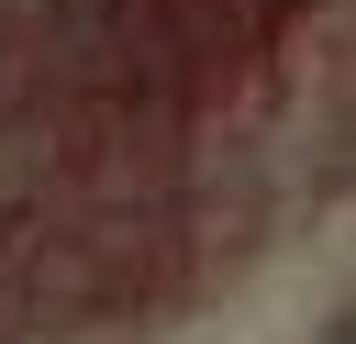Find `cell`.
Wrapping results in <instances>:
<instances>
[{
  "instance_id": "6da1fadb",
  "label": "cell",
  "mask_w": 356,
  "mask_h": 344,
  "mask_svg": "<svg viewBox=\"0 0 356 344\" xmlns=\"http://www.w3.org/2000/svg\"><path fill=\"white\" fill-rule=\"evenodd\" d=\"M334 300H345V255L334 244H300L256 300H234L200 344H323L334 333Z\"/></svg>"
}]
</instances>
